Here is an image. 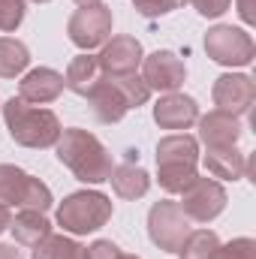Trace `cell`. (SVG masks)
Masks as SVG:
<instances>
[{"label": "cell", "instance_id": "cell-4", "mask_svg": "<svg viewBox=\"0 0 256 259\" xmlns=\"http://www.w3.org/2000/svg\"><path fill=\"white\" fill-rule=\"evenodd\" d=\"M0 205H18L24 211H46L52 208V190L39 181L30 178L27 172L0 163Z\"/></svg>", "mask_w": 256, "mask_h": 259}, {"label": "cell", "instance_id": "cell-21", "mask_svg": "<svg viewBox=\"0 0 256 259\" xmlns=\"http://www.w3.org/2000/svg\"><path fill=\"white\" fill-rule=\"evenodd\" d=\"M33 259H88V247L75 244L66 235H46L33 247Z\"/></svg>", "mask_w": 256, "mask_h": 259}, {"label": "cell", "instance_id": "cell-31", "mask_svg": "<svg viewBox=\"0 0 256 259\" xmlns=\"http://www.w3.org/2000/svg\"><path fill=\"white\" fill-rule=\"evenodd\" d=\"M238 12H241V18H244L247 24H253V21H256V12H253V0H238Z\"/></svg>", "mask_w": 256, "mask_h": 259}, {"label": "cell", "instance_id": "cell-15", "mask_svg": "<svg viewBox=\"0 0 256 259\" xmlns=\"http://www.w3.org/2000/svg\"><path fill=\"white\" fill-rule=\"evenodd\" d=\"M64 91V75L49 69V66H39V69H30L24 78H21V100L24 103H52L58 100Z\"/></svg>", "mask_w": 256, "mask_h": 259}, {"label": "cell", "instance_id": "cell-22", "mask_svg": "<svg viewBox=\"0 0 256 259\" xmlns=\"http://www.w3.org/2000/svg\"><path fill=\"white\" fill-rule=\"evenodd\" d=\"M27 64H30L27 46L12 39V36H0V75L3 78H15L18 72H24Z\"/></svg>", "mask_w": 256, "mask_h": 259}, {"label": "cell", "instance_id": "cell-12", "mask_svg": "<svg viewBox=\"0 0 256 259\" xmlns=\"http://www.w3.org/2000/svg\"><path fill=\"white\" fill-rule=\"evenodd\" d=\"M88 103L94 109V115L103 124H115L130 112V103L124 100V94L118 91V84L112 78H100L91 91H88Z\"/></svg>", "mask_w": 256, "mask_h": 259}, {"label": "cell", "instance_id": "cell-11", "mask_svg": "<svg viewBox=\"0 0 256 259\" xmlns=\"http://www.w3.org/2000/svg\"><path fill=\"white\" fill-rule=\"evenodd\" d=\"M97 64L109 75H127L136 72V66L142 64V46L133 36H115L112 42H106L103 55L97 58Z\"/></svg>", "mask_w": 256, "mask_h": 259}, {"label": "cell", "instance_id": "cell-33", "mask_svg": "<svg viewBox=\"0 0 256 259\" xmlns=\"http://www.w3.org/2000/svg\"><path fill=\"white\" fill-rule=\"evenodd\" d=\"M9 223H12V217H9V208H3V205H0V232H3Z\"/></svg>", "mask_w": 256, "mask_h": 259}, {"label": "cell", "instance_id": "cell-2", "mask_svg": "<svg viewBox=\"0 0 256 259\" xmlns=\"http://www.w3.org/2000/svg\"><path fill=\"white\" fill-rule=\"evenodd\" d=\"M3 121L9 127V136L24 145V148H49L61 139V121L55 118V112L39 109L24 103L21 97H12L3 106Z\"/></svg>", "mask_w": 256, "mask_h": 259}, {"label": "cell", "instance_id": "cell-6", "mask_svg": "<svg viewBox=\"0 0 256 259\" xmlns=\"http://www.w3.org/2000/svg\"><path fill=\"white\" fill-rule=\"evenodd\" d=\"M205 52L208 58H214L217 64L226 66H247L253 61V39L250 33H244L241 27H229V24H220L214 30L205 33Z\"/></svg>", "mask_w": 256, "mask_h": 259}, {"label": "cell", "instance_id": "cell-5", "mask_svg": "<svg viewBox=\"0 0 256 259\" xmlns=\"http://www.w3.org/2000/svg\"><path fill=\"white\" fill-rule=\"evenodd\" d=\"M148 232H151V241L160 247V250H169V253H178L181 244L187 241L190 235V220L187 214L181 211L178 202H157L148 214Z\"/></svg>", "mask_w": 256, "mask_h": 259}, {"label": "cell", "instance_id": "cell-13", "mask_svg": "<svg viewBox=\"0 0 256 259\" xmlns=\"http://www.w3.org/2000/svg\"><path fill=\"white\" fill-rule=\"evenodd\" d=\"M154 121L163 130H187L199 121V106L184 94H166L154 106Z\"/></svg>", "mask_w": 256, "mask_h": 259}, {"label": "cell", "instance_id": "cell-27", "mask_svg": "<svg viewBox=\"0 0 256 259\" xmlns=\"http://www.w3.org/2000/svg\"><path fill=\"white\" fill-rule=\"evenodd\" d=\"M24 18V0H0V30H15Z\"/></svg>", "mask_w": 256, "mask_h": 259}, {"label": "cell", "instance_id": "cell-24", "mask_svg": "<svg viewBox=\"0 0 256 259\" xmlns=\"http://www.w3.org/2000/svg\"><path fill=\"white\" fill-rule=\"evenodd\" d=\"M220 247V238L211 232V229H199L190 232L187 241L181 244V259H214V250Z\"/></svg>", "mask_w": 256, "mask_h": 259}, {"label": "cell", "instance_id": "cell-32", "mask_svg": "<svg viewBox=\"0 0 256 259\" xmlns=\"http://www.w3.org/2000/svg\"><path fill=\"white\" fill-rule=\"evenodd\" d=\"M0 259H21V253L12 244H0Z\"/></svg>", "mask_w": 256, "mask_h": 259}, {"label": "cell", "instance_id": "cell-16", "mask_svg": "<svg viewBox=\"0 0 256 259\" xmlns=\"http://www.w3.org/2000/svg\"><path fill=\"white\" fill-rule=\"evenodd\" d=\"M205 166L214 178H226V181H238L247 175V157L238 148H208Z\"/></svg>", "mask_w": 256, "mask_h": 259}, {"label": "cell", "instance_id": "cell-20", "mask_svg": "<svg viewBox=\"0 0 256 259\" xmlns=\"http://www.w3.org/2000/svg\"><path fill=\"white\" fill-rule=\"evenodd\" d=\"M109 181H112L115 193L121 196V199H139V196L148 193V187H151L148 172H145V169H139V166H133V163H124V166L112 169Z\"/></svg>", "mask_w": 256, "mask_h": 259}, {"label": "cell", "instance_id": "cell-14", "mask_svg": "<svg viewBox=\"0 0 256 259\" xmlns=\"http://www.w3.org/2000/svg\"><path fill=\"white\" fill-rule=\"evenodd\" d=\"M199 133L208 148H235L241 139V121L229 112H208L199 118Z\"/></svg>", "mask_w": 256, "mask_h": 259}, {"label": "cell", "instance_id": "cell-28", "mask_svg": "<svg viewBox=\"0 0 256 259\" xmlns=\"http://www.w3.org/2000/svg\"><path fill=\"white\" fill-rule=\"evenodd\" d=\"M133 3H136V9H139L145 18H157V15H166V12L184 6L187 0H133Z\"/></svg>", "mask_w": 256, "mask_h": 259}, {"label": "cell", "instance_id": "cell-29", "mask_svg": "<svg viewBox=\"0 0 256 259\" xmlns=\"http://www.w3.org/2000/svg\"><path fill=\"white\" fill-rule=\"evenodd\" d=\"M190 3L199 9V15H205V18H217V15H223V12L229 9L232 0H190Z\"/></svg>", "mask_w": 256, "mask_h": 259}, {"label": "cell", "instance_id": "cell-8", "mask_svg": "<svg viewBox=\"0 0 256 259\" xmlns=\"http://www.w3.org/2000/svg\"><path fill=\"white\" fill-rule=\"evenodd\" d=\"M181 196H184V199H181L178 205H181V211L187 214V220L208 223V220H214V217L226 208V190H223L214 178H196Z\"/></svg>", "mask_w": 256, "mask_h": 259}, {"label": "cell", "instance_id": "cell-26", "mask_svg": "<svg viewBox=\"0 0 256 259\" xmlns=\"http://www.w3.org/2000/svg\"><path fill=\"white\" fill-rule=\"evenodd\" d=\"M214 259H256V241L253 238H235L226 247H217Z\"/></svg>", "mask_w": 256, "mask_h": 259}, {"label": "cell", "instance_id": "cell-19", "mask_svg": "<svg viewBox=\"0 0 256 259\" xmlns=\"http://www.w3.org/2000/svg\"><path fill=\"white\" fill-rule=\"evenodd\" d=\"M100 78H103V69H100V64H97V58H94V55H78V58H72V64H69V69H66L64 84L69 88V91L88 97V91H91Z\"/></svg>", "mask_w": 256, "mask_h": 259}, {"label": "cell", "instance_id": "cell-18", "mask_svg": "<svg viewBox=\"0 0 256 259\" xmlns=\"http://www.w3.org/2000/svg\"><path fill=\"white\" fill-rule=\"evenodd\" d=\"M9 226H12L15 241L27 244V247H36L46 235H52V223L46 220V211H21V214H15V220Z\"/></svg>", "mask_w": 256, "mask_h": 259}, {"label": "cell", "instance_id": "cell-7", "mask_svg": "<svg viewBox=\"0 0 256 259\" xmlns=\"http://www.w3.org/2000/svg\"><path fill=\"white\" fill-rule=\"evenodd\" d=\"M66 33H69V39L78 46V49H97V46H103L109 36H112V12L103 6V3H97V6H81L72 18H69V24H66Z\"/></svg>", "mask_w": 256, "mask_h": 259}, {"label": "cell", "instance_id": "cell-35", "mask_svg": "<svg viewBox=\"0 0 256 259\" xmlns=\"http://www.w3.org/2000/svg\"><path fill=\"white\" fill-rule=\"evenodd\" d=\"M121 259H139V256H130V253H121Z\"/></svg>", "mask_w": 256, "mask_h": 259}, {"label": "cell", "instance_id": "cell-10", "mask_svg": "<svg viewBox=\"0 0 256 259\" xmlns=\"http://www.w3.org/2000/svg\"><path fill=\"white\" fill-rule=\"evenodd\" d=\"M256 100V84L250 75H238V72H229V75H220L214 81V103L220 112H229V115H244L250 112Z\"/></svg>", "mask_w": 256, "mask_h": 259}, {"label": "cell", "instance_id": "cell-1", "mask_svg": "<svg viewBox=\"0 0 256 259\" xmlns=\"http://www.w3.org/2000/svg\"><path fill=\"white\" fill-rule=\"evenodd\" d=\"M58 145V160L66 169H72V175L84 184H103L112 175V154L103 148V142L88 133V130H64Z\"/></svg>", "mask_w": 256, "mask_h": 259}, {"label": "cell", "instance_id": "cell-30", "mask_svg": "<svg viewBox=\"0 0 256 259\" xmlns=\"http://www.w3.org/2000/svg\"><path fill=\"white\" fill-rule=\"evenodd\" d=\"M88 259H121V247L112 241H94L88 247Z\"/></svg>", "mask_w": 256, "mask_h": 259}, {"label": "cell", "instance_id": "cell-9", "mask_svg": "<svg viewBox=\"0 0 256 259\" xmlns=\"http://www.w3.org/2000/svg\"><path fill=\"white\" fill-rule=\"evenodd\" d=\"M184 61L175 52H154L148 58H142V81L151 91H163V94H175L184 84Z\"/></svg>", "mask_w": 256, "mask_h": 259}, {"label": "cell", "instance_id": "cell-25", "mask_svg": "<svg viewBox=\"0 0 256 259\" xmlns=\"http://www.w3.org/2000/svg\"><path fill=\"white\" fill-rule=\"evenodd\" d=\"M115 84H118V91L124 94V100L130 103V109H139L142 103H148V97H151V88L136 75V72H127V75H109Z\"/></svg>", "mask_w": 256, "mask_h": 259}, {"label": "cell", "instance_id": "cell-17", "mask_svg": "<svg viewBox=\"0 0 256 259\" xmlns=\"http://www.w3.org/2000/svg\"><path fill=\"white\" fill-rule=\"evenodd\" d=\"M196 160H199V145L187 133L166 136L157 145V166H172V163H193L196 166Z\"/></svg>", "mask_w": 256, "mask_h": 259}, {"label": "cell", "instance_id": "cell-23", "mask_svg": "<svg viewBox=\"0 0 256 259\" xmlns=\"http://www.w3.org/2000/svg\"><path fill=\"white\" fill-rule=\"evenodd\" d=\"M196 166L193 163H172V166H160V187L166 193H184L196 181Z\"/></svg>", "mask_w": 256, "mask_h": 259}, {"label": "cell", "instance_id": "cell-3", "mask_svg": "<svg viewBox=\"0 0 256 259\" xmlns=\"http://www.w3.org/2000/svg\"><path fill=\"white\" fill-rule=\"evenodd\" d=\"M109 217H112V199L97 190L66 196L64 205L58 208V223L64 226V232H72V235H88L100 229Z\"/></svg>", "mask_w": 256, "mask_h": 259}, {"label": "cell", "instance_id": "cell-36", "mask_svg": "<svg viewBox=\"0 0 256 259\" xmlns=\"http://www.w3.org/2000/svg\"><path fill=\"white\" fill-rule=\"evenodd\" d=\"M36 3H46V0H36Z\"/></svg>", "mask_w": 256, "mask_h": 259}, {"label": "cell", "instance_id": "cell-34", "mask_svg": "<svg viewBox=\"0 0 256 259\" xmlns=\"http://www.w3.org/2000/svg\"><path fill=\"white\" fill-rule=\"evenodd\" d=\"M72 3H78V6H97L100 0H72Z\"/></svg>", "mask_w": 256, "mask_h": 259}]
</instances>
